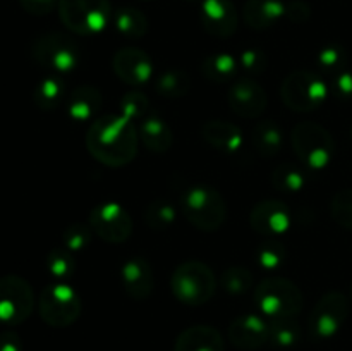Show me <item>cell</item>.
<instances>
[{
	"instance_id": "obj_1",
	"label": "cell",
	"mask_w": 352,
	"mask_h": 351,
	"mask_svg": "<svg viewBox=\"0 0 352 351\" xmlns=\"http://www.w3.org/2000/svg\"><path fill=\"white\" fill-rule=\"evenodd\" d=\"M138 131L124 116H103L93 120L86 134L89 153L109 167H122L138 153Z\"/></svg>"
},
{
	"instance_id": "obj_2",
	"label": "cell",
	"mask_w": 352,
	"mask_h": 351,
	"mask_svg": "<svg viewBox=\"0 0 352 351\" xmlns=\"http://www.w3.org/2000/svg\"><path fill=\"white\" fill-rule=\"evenodd\" d=\"M254 301L260 312L270 319H292L302 310V292L289 279L272 275L256 286Z\"/></svg>"
},
{
	"instance_id": "obj_3",
	"label": "cell",
	"mask_w": 352,
	"mask_h": 351,
	"mask_svg": "<svg viewBox=\"0 0 352 351\" xmlns=\"http://www.w3.org/2000/svg\"><path fill=\"white\" fill-rule=\"evenodd\" d=\"M179 206L192 226L206 233L219 229L227 215L222 195L217 189L203 184L186 189Z\"/></svg>"
},
{
	"instance_id": "obj_4",
	"label": "cell",
	"mask_w": 352,
	"mask_h": 351,
	"mask_svg": "<svg viewBox=\"0 0 352 351\" xmlns=\"http://www.w3.org/2000/svg\"><path fill=\"white\" fill-rule=\"evenodd\" d=\"M172 292L184 305L198 306L208 301L217 289V277L212 268L199 260H188L179 265L170 279Z\"/></svg>"
},
{
	"instance_id": "obj_5",
	"label": "cell",
	"mask_w": 352,
	"mask_h": 351,
	"mask_svg": "<svg viewBox=\"0 0 352 351\" xmlns=\"http://www.w3.org/2000/svg\"><path fill=\"white\" fill-rule=\"evenodd\" d=\"M60 19L72 33L96 34L109 24V0H60L58 2Z\"/></svg>"
},
{
	"instance_id": "obj_6",
	"label": "cell",
	"mask_w": 352,
	"mask_h": 351,
	"mask_svg": "<svg viewBox=\"0 0 352 351\" xmlns=\"http://www.w3.org/2000/svg\"><path fill=\"white\" fill-rule=\"evenodd\" d=\"M292 148L302 165L323 169L329 165L333 151V140L327 129L315 123H301L292 129Z\"/></svg>"
},
{
	"instance_id": "obj_7",
	"label": "cell",
	"mask_w": 352,
	"mask_h": 351,
	"mask_svg": "<svg viewBox=\"0 0 352 351\" xmlns=\"http://www.w3.org/2000/svg\"><path fill=\"white\" fill-rule=\"evenodd\" d=\"M81 313V298L67 284H48L40 295V315L48 326L67 327Z\"/></svg>"
},
{
	"instance_id": "obj_8",
	"label": "cell",
	"mask_w": 352,
	"mask_h": 351,
	"mask_svg": "<svg viewBox=\"0 0 352 351\" xmlns=\"http://www.w3.org/2000/svg\"><path fill=\"white\" fill-rule=\"evenodd\" d=\"M327 98V86L309 71H296L282 83V100L296 112H311Z\"/></svg>"
},
{
	"instance_id": "obj_9",
	"label": "cell",
	"mask_w": 352,
	"mask_h": 351,
	"mask_svg": "<svg viewBox=\"0 0 352 351\" xmlns=\"http://www.w3.org/2000/svg\"><path fill=\"white\" fill-rule=\"evenodd\" d=\"M34 305V295L30 282L19 275H3L0 279V322H24L30 317Z\"/></svg>"
},
{
	"instance_id": "obj_10",
	"label": "cell",
	"mask_w": 352,
	"mask_h": 351,
	"mask_svg": "<svg viewBox=\"0 0 352 351\" xmlns=\"http://www.w3.org/2000/svg\"><path fill=\"white\" fill-rule=\"evenodd\" d=\"M78 45L58 33L43 34L33 45V57L43 67L58 72L72 71L81 61Z\"/></svg>"
},
{
	"instance_id": "obj_11",
	"label": "cell",
	"mask_w": 352,
	"mask_h": 351,
	"mask_svg": "<svg viewBox=\"0 0 352 351\" xmlns=\"http://www.w3.org/2000/svg\"><path fill=\"white\" fill-rule=\"evenodd\" d=\"M89 227L107 243H122L131 236L133 220L129 213L113 202L100 203L89 212Z\"/></svg>"
},
{
	"instance_id": "obj_12",
	"label": "cell",
	"mask_w": 352,
	"mask_h": 351,
	"mask_svg": "<svg viewBox=\"0 0 352 351\" xmlns=\"http://www.w3.org/2000/svg\"><path fill=\"white\" fill-rule=\"evenodd\" d=\"M349 306L346 296L340 292H329L323 296L309 315V330L315 337L325 339L333 336L346 320Z\"/></svg>"
},
{
	"instance_id": "obj_13",
	"label": "cell",
	"mask_w": 352,
	"mask_h": 351,
	"mask_svg": "<svg viewBox=\"0 0 352 351\" xmlns=\"http://www.w3.org/2000/svg\"><path fill=\"white\" fill-rule=\"evenodd\" d=\"M229 103L234 114L246 119H256L267 109V93L263 86L251 78L236 79L230 86Z\"/></svg>"
},
{
	"instance_id": "obj_14",
	"label": "cell",
	"mask_w": 352,
	"mask_h": 351,
	"mask_svg": "<svg viewBox=\"0 0 352 351\" xmlns=\"http://www.w3.org/2000/svg\"><path fill=\"white\" fill-rule=\"evenodd\" d=\"M113 71L127 85H143L151 78L153 62L146 52L140 48H122L113 57Z\"/></svg>"
},
{
	"instance_id": "obj_15",
	"label": "cell",
	"mask_w": 352,
	"mask_h": 351,
	"mask_svg": "<svg viewBox=\"0 0 352 351\" xmlns=\"http://www.w3.org/2000/svg\"><path fill=\"white\" fill-rule=\"evenodd\" d=\"M268 336H270V323L254 313H244L237 317L229 327L230 341L241 350H256L268 343Z\"/></svg>"
},
{
	"instance_id": "obj_16",
	"label": "cell",
	"mask_w": 352,
	"mask_h": 351,
	"mask_svg": "<svg viewBox=\"0 0 352 351\" xmlns=\"http://www.w3.org/2000/svg\"><path fill=\"white\" fill-rule=\"evenodd\" d=\"M250 224L256 233L265 236L284 234L291 226V212L277 200H267L258 203L250 215Z\"/></svg>"
},
{
	"instance_id": "obj_17",
	"label": "cell",
	"mask_w": 352,
	"mask_h": 351,
	"mask_svg": "<svg viewBox=\"0 0 352 351\" xmlns=\"http://www.w3.org/2000/svg\"><path fill=\"white\" fill-rule=\"evenodd\" d=\"M122 288L133 299H146L153 291V270L143 257H133L120 268Z\"/></svg>"
},
{
	"instance_id": "obj_18",
	"label": "cell",
	"mask_w": 352,
	"mask_h": 351,
	"mask_svg": "<svg viewBox=\"0 0 352 351\" xmlns=\"http://www.w3.org/2000/svg\"><path fill=\"white\" fill-rule=\"evenodd\" d=\"M203 26L210 34L229 36L237 28L236 9L229 0H205L203 2Z\"/></svg>"
},
{
	"instance_id": "obj_19",
	"label": "cell",
	"mask_w": 352,
	"mask_h": 351,
	"mask_svg": "<svg viewBox=\"0 0 352 351\" xmlns=\"http://www.w3.org/2000/svg\"><path fill=\"white\" fill-rule=\"evenodd\" d=\"M175 351H223V341L213 327L195 326L177 337Z\"/></svg>"
},
{
	"instance_id": "obj_20",
	"label": "cell",
	"mask_w": 352,
	"mask_h": 351,
	"mask_svg": "<svg viewBox=\"0 0 352 351\" xmlns=\"http://www.w3.org/2000/svg\"><path fill=\"white\" fill-rule=\"evenodd\" d=\"M203 138L217 150L232 153L244 143V136L239 127L227 120H210L203 127Z\"/></svg>"
},
{
	"instance_id": "obj_21",
	"label": "cell",
	"mask_w": 352,
	"mask_h": 351,
	"mask_svg": "<svg viewBox=\"0 0 352 351\" xmlns=\"http://www.w3.org/2000/svg\"><path fill=\"white\" fill-rule=\"evenodd\" d=\"M287 12V7L280 0H248L244 16L248 24L256 30L270 28Z\"/></svg>"
},
{
	"instance_id": "obj_22",
	"label": "cell",
	"mask_w": 352,
	"mask_h": 351,
	"mask_svg": "<svg viewBox=\"0 0 352 351\" xmlns=\"http://www.w3.org/2000/svg\"><path fill=\"white\" fill-rule=\"evenodd\" d=\"M100 105H102V95L98 89L91 88V86L76 88L67 96V114L71 119L78 120V123L91 119Z\"/></svg>"
},
{
	"instance_id": "obj_23",
	"label": "cell",
	"mask_w": 352,
	"mask_h": 351,
	"mask_svg": "<svg viewBox=\"0 0 352 351\" xmlns=\"http://www.w3.org/2000/svg\"><path fill=\"white\" fill-rule=\"evenodd\" d=\"M140 138L144 147L151 151H167L172 145V131L167 124L158 117H146L140 126Z\"/></svg>"
},
{
	"instance_id": "obj_24",
	"label": "cell",
	"mask_w": 352,
	"mask_h": 351,
	"mask_svg": "<svg viewBox=\"0 0 352 351\" xmlns=\"http://www.w3.org/2000/svg\"><path fill=\"white\" fill-rule=\"evenodd\" d=\"M253 143L254 148L260 151L265 157H272L280 151L284 138H282L280 127L272 120H263L256 126L253 133Z\"/></svg>"
},
{
	"instance_id": "obj_25",
	"label": "cell",
	"mask_w": 352,
	"mask_h": 351,
	"mask_svg": "<svg viewBox=\"0 0 352 351\" xmlns=\"http://www.w3.org/2000/svg\"><path fill=\"white\" fill-rule=\"evenodd\" d=\"M65 98V85L58 78H45L34 89V102L45 110L55 109Z\"/></svg>"
},
{
	"instance_id": "obj_26",
	"label": "cell",
	"mask_w": 352,
	"mask_h": 351,
	"mask_svg": "<svg viewBox=\"0 0 352 351\" xmlns=\"http://www.w3.org/2000/svg\"><path fill=\"white\" fill-rule=\"evenodd\" d=\"M301 339V329L299 323H296L292 319H280L274 320L270 323V336L268 343H272L277 348H292Z\"/></svg>"
},
{
	"instance_id": "obj_27",
	"label": "cell",
	"mask_w": 352,
	"mask_h": 351,
	"mask_svg": "<svg viewBox=\"0 0 352 351\" xmlns=\"http://www.w3.org/2000/svg\"><path fill=\"white\" fill-rule=\"evenodd\" d=\"M272 182L280 191H301L305 188L306 174L302 169L296 167L292 164H280L275 167L274 174H272Z\"/></svg>"
},
{
	"instance_id": "obj_28",
	"label": "cell",
	"mask_w": 352,
	"mask_h": 351,
	"mask_svg": "<svg viewBox=\"0 0 352 351\" xmlns=\"http://www.w3.org/2000/svg\"><path fill=\"white\" fill-rule=\"evenodd\" d=\"M237 71V61L229 54H215L203 62V72L212 81H229Z\"/></svg>"
},
{
	"instance_id": "obj_29",
	"label": "cell",
	"mask_w": 352,
	"mask_h": 351,
	"mask_svg": "<svg viewBox=\"0 0 352 351\" xmlns=\"http://www.w3.org/2000/svg\"><path fill=\"white\" fill-rule=\"evenodd\" d=\"M116 24L119 33L126 34L127 38H141L148 30L146 17L136 9H120L117 12Z\"/></svg>"
},
{
	"instance_id": "obj_30",
	"label": "cell",
	"mask_w": 352,
	"mask_h": 351,
	"mask_svg": "<svg viewBox=\"0 0 352 351\" xmlns=\"http://www.w3.org/2000/svg\"><path fill=\"white\" fill-rule=\"evenodd\" d=\"M189 88H191V81H189V78L182 71L165 72L157 81V92L160 95L168 96V98L186 95Z\"/></svg>"
},
{
	"instance_id": "obj_31",
	"label": "cell",
	"mask_w": 352,
	"mask_h": 351,
	"mask_svg": "<svg viewBox=\"0 0 352 351\" xmlns=\"http://www.w3.org/2000/svg\"><path fill=\"white\" fill-rule=\"evenodd\" d=\"M220 284L226 289L227 292H232V295H241V292H246L248 289L253 286V275L250 270H244V268L234 267L227 268L222 275H220Z\"/></svg>"
},
{
	"instance_id": "obj_32",
	"label": "cell",
	"mask_w": 352,
	"mask_h": 351,
	"mask_svg": "<svg viewBox=\"0 0 352 351\" xmlns=\"http://www.w3.org/2000/svg\"><path fill=\"white\" fill-rule=\"evenodd\" d=\"M148 107H150V103H148V98L143 93L131 92L120 100V110H122L120 116H124L131 123H134V120H140L146 116Z\"/></svg>"
},
{
	"instance_id": "obj_33",
	"label": "cell",
	"mask_w": 352,
	"mask_h": 351,
	"mask_svg": "<svg viewBox=\"0 0 352 351\" xmlns=\"http://www.w3.org/2000/svg\"><path fill=\"white\" fill-rule=\"evenodd\" d=\"M47 267L55 277H67L74 272V258L69 253V248L65 250H54L47 258Z\"/></svg>"
},
{
	"instance_id": "obj_34",
	"label": "cell",
	"mask_w": 352,
	"mask_h": 351,
	"mask_svg": "<svg viewBox=\"0 0 352 351\" xmlns=\"http://www.w3.org/2000/svg\"><path fill=\"white\" fill-rule=\"evenodd\" d=\"M332 215L346 229L352 231V189L340 191L332 202Z\"/></svg>"
},
{
	"instance_id": "obj_35",
	"label": "cell",
	"mask_w": 352,
	"mask_h": 351,
	"mask_svg": "<svg viewBox=\"0 0 352 351\" xmlns=\"http://www.w3.org/2000/svg\"><path fill=\"white\" fill-rule=\"evenodd\" d=\"M175 220V209L168 202H155L148 210V224L153 229H165Z\"/></svg>"
},
{
	"instance_id": "obj_36",
	"label": "cell",
	"mask_w": 352,
	"mask_h": 351,
	"mask_svg": "<svg viewBox=\"0 0 352 351\" xmlns=\"http://www.w3.org/2000/svg\"><path fill=\"white\" fill-rule=\"evenodd\" d=\"M91 233V227L82 226V224H76V226L69 227L64 234L65 246H67L69 250H82V248L89 243Z\"/></svg>"
},
{
	"instance_id": "obj_37",
	"label": "cell",
	"mask_w": 352,
	"mask_h": 351,
	"mask_svg": "<svg viewBox=\"0 0 352 351\" xmlns=\"http://www.w3.org/2000/svg\"><path fill=\"white\" fill-rule=\"evenodd\" d=\"M284 250H280L275 243H267V246L258 251V264L267 270H277L284 262Z\"/></svg>"
},
{
	"instance_id": "obj_38",
	"label": "cell",
	"mask_w": 352,
	"mask_h": 351,
	"mask_svg": "<svg viewBox=\"0 0 352 351\" xmlns=\"http://www.w3.org/2000/svg\"><path fill=\"white\" fill-rule=\"evenodd\" d=\"M19 2L28 12L36 14V16H43V14H48L54 9L57 0H19Z\"/></svg>"
},
{
	"instance_id": "obj_39",
	"label": "cell",
	"mask_w": 352,
	"mask_h": 351,
	"mask_svg": "<svg viewBox=\"0 0 352 351\" xmlns=\"http://www.w3.org/2000/svg\"><path fill=\"white\" fill-rule=\"evenodd\" d=\"M241 64H243L244 69L248 71L260 72L263 69V58H261V54L256 50H248L244 52L243 57H241Z\"/></svg>"
},
{
	"instance_id": "obj_40",
	"label": "cell",
	"mask_w": 352,
	"mask_h": 351,
	"mask_svg": "<svg viewBox=\"0 0 352 351\" xmlns=\"http://www.w3.org/2000/svg\"><path fill=\"white\" fill-rule=\"evenodd\" d=\"M0 351H21V339L14 332L0 334Z\"/></svg>"
},
{
	"instance_id": "obj_41",
	"label": "cell",
	"mask_w": 352,
	"mask_h": 351,
	"mask_svg": "<svg viewBox=\"0 0 352 351\" xmlns=\"http://www.w3.org/2000/svg\"><path fill=\"white\" fill-rule=\"evenodd\" d=\"M351 298H352V288H351Z\"/></svg>"
}]
</instances>
